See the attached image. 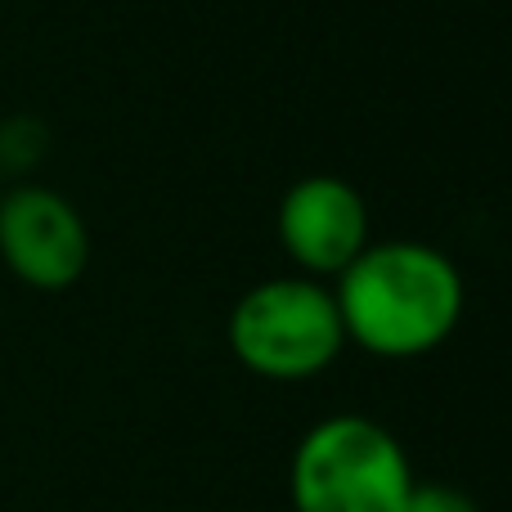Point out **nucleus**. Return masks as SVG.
Masks as SVG:
<instances>
[{
    "instance_id": "obj_1",
    "label": "nucleus",
    "mask_w": 512,
    "mask_h": 512,
    "mask_svg": "<svg viewBox=\"0 0 512 512\" xmlns=\"http://www.w3.org/2000/svg\"><path fill=\"white\" fill-rule=\"evenodd\" d=\"M337 315L346 342L382 360L427 355L463 319V274L427 243H369L337 274Z\"/></svg>"
},
{
    "instance_id": "obj_2",
    "label": "nucleus",
    "mask_w": 512,
    "mask_h": 512,
    "mask_svg": "<svg viewBox=\"0 0 512 512\" xmlns=\"http://www.w3.org/2000/svg\"><path fill=\"white\" fill-rule=\"evenodd\" d=\"M414 486L405 445L364 414L315 423L288 468L292 512H405Z\"/></svg>"
},
{
    "instance_id": "obj_3",
    "label": "nucleus",
    "mask_w": 512,
    "mask_h": 512,
    "mask_svg": "<svg viewBox=\"0 0 512 512\" xmlns=\"http://www.w3.org/2000/svg\"><path fill=\"white\" fill-rule=\"evenodd\" d=\"M346 328L337 297L319 279L288 274L248 288L230 310V351L270 382H306L342 355Z\"/></svg>"
},
{
    "instance_id": "obj_4",
    "label": "nucleus",
    "mask_w": 512,
    "mask_h": 512,
    "mask_svg": "<svg viewBox=\"0 0 512 512\" xmlns=\"http://www.w3.org/2000/svg\"><path fill=\"white\" fill-rule=\"evenodd\" d=\"M0 261L27 288L63 292L90 265V230L59 189H5L0 194Z\"/></svg>"
},
{
    "instance_id": "obj_5",
    "label": "nucleus",
    "mask_w": 512,
    "mask_h": 512,
    "mask_svg": "<svg viewBox=\"0 0 512 512\" xmlns=\"http://www.w3.org/2000/svg\"><path fill=\"white\" fill-rule=\"evenodd\" d=\"M279 243L306 279L342 274L369 248V207L342 176H306L279 203Z\"/></svg>"
},
{
    "instance_id": "obj_6",
    "label": "nucleus",
    "mask_w": 512,
    "mask_h": 512,
    "mask_svg": "<svg viewBox=\"0 0 512 512\" xmlns=\"http://www.w3.org/2000/svg\"><path fill=\"white\" fill-rule=\"evenodd\" d=\"M405 512H481V508L454 486H414Z\"/></svg>"
},
{
    "instance_id": "obj_7",
    "label": "nucleus",
    "mask_w": 512,
    "mask_h": 512,
    "mask_svg": "<svg viewBox=\"0 0 512 512\" xmlns=\"http://www.w3.org/2000/svg\"><path fill=\"white\" fill-rule=\"evenodd\" d=\"M0 194H5V189H0Z\"/></svg>"
}]
</instances>
